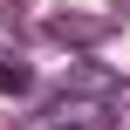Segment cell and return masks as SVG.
I'll list each match as a JSON object with an SVG mask.
<instances>
[{
	"label": "cell",
	"mask_w": 130,
	"mask_h": 130,
	"mask_svg": "<svg viewBox=\"0 0 130 130\" xmlns=\"http://www.w3.org/2000/svg\"><path fill=\"white\" fill-rule=\"evenodd\" d=\"M48 117H55V130H110L117 117H110V103H96V96H55L48 103Z\"/></svg>",
	"instance_id": "1"
},
{
	"label": "cell",
	"mask_w": 130,
	"mask_h": 130,
	"mask_svg": "<svg viewBox=\"0 0 130 130\" xmlns=\"http://www.w3.org/2000/svg\"><path fill=\"white\" fill-rule=\"evenodd\" d=\"M110 14H55L48 21V41H62V48H96V41H110Z\"/></svg>",
	"instance_id": "2"
},
{
	"label": "cell",
	"mask_w": 130,
	"mask_h": 130,
	"mask_svg": "<svg viewBox=\"0 0 130 130\" xmlns=\"http://www.w3.org/2000/svg\"><path fill=\"white\" fill-rule=\"evenodd\" d=\"M110 89H117V82H110L103 69H89V62H75V75H69V96H96V103H110Z\"/></svg>",
	"instance_id": "3"
},
{
	"label": "cell",
	"mask_w": 130,
	"mask_h": 130,
	"mask_svg": "<svg viewBox=\"0 0 130 130\" xmlns=\"http://www.w3.org/2000/svg\"><path fill=\"white\" fill-rule=\"evenodd\" d=\"M27 89H34V69L21 55H0V96H27Z\"/></svg>",
	"instance_id": "4"
},
{
	"label": "cell",
	"mask_w": 130,
	"mask_h": 130,
	"mask_svg": "<svg viewBox=\"0 0 130 130\" xmlns=\"http://www.w3.org/2000/svg\"><path fill=\"white\" fill-rule=\"evenodd\" d=\"M110 117H130V75L117 82V89H110Z\"/></svg>",
	"instance_id": "5"
}]
</instances>
